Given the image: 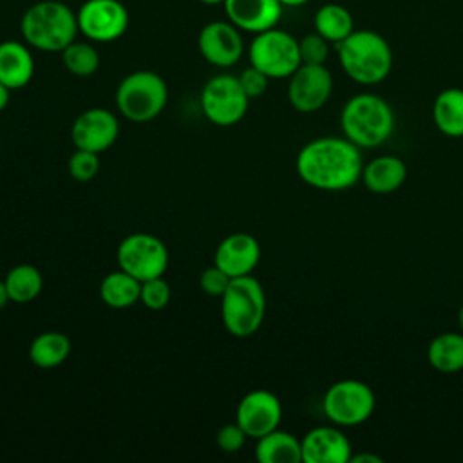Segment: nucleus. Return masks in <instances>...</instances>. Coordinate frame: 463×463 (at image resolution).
<instances>
[{"instance_id": "f257e3e1", "label": "nucleus", "mask_w": 463, "mask_h": 463, "mask_svg": "<svg viewBox=\"0 0 463 463\" xmlns=\"http://www.w3.org/2000/svg\"><path fill=\"white\" fill-rule=\"evenodd\" d=\"M298 177L324 192H342L351 188L364 170L362 152L347 137H317L306 143L295 161Z\"/></svg>"}, {"instance_id": "f03ea898", "label": "nucleus", "mask_w": 463, "mask_h": 463, "mask_svg": "<svg viewBox=\"0 0 463 463\" xmlns=\"http://www.w3.org/2000/svg\"><path fill=\"white\" fill-rule=\"evenodd\" d=\"M24 42L42 52H61L80 34L76 11L60 0L31 4L20 18Z\"/></svg>"}, {"instance_id": "7ed1b4c3", "label": "nucleus", "mask_w": 463, "mask_h": 463, "mask_svg": "<svg viewBox=\"0 0 463 463\" xmlns=\"http://www.w3.org/2000/svg\"><path fill=\"white\" fill-rule=\"evenodd\" d=\"M342 71L360 85H376L392 71V49L376 31L354 29L336 43Z\"/></svg>"}, {"instance_id": "20e7f679", "label": "nucleus", "mask_w": 463, "mask_h": 463, "mask_svg": "<svg viewBox=\"0 0 463 463\" xmlns=\"http://www.w3.org/2000/svg\"><path fill=\"white\" fill-rule=\"evenodd\" d=\"M344 137L362 148H376L394 130V112L378 94L362 92L345 101L340 112Z\"/></svg>"}, {"instance_id": "39448f33", "label": "nucleus", "mask_w": 463, "mask_h": 463, "mask_svg": "<svg viewBox=\"0 0 463 463\" xmlns=\"http://www.w3.org/2000/svg\"><path fill=\"white\" fill-rule=\"evenodd\" d=\"M266 317V293L253 275L230 280L221 297V318L226 331L237 338H248L259 331Z\"/></svg>"}, {"instance_id": "423d86ee", "label": "nucleus", "mask_w": 463, "mask_h": 463, "mask_svg": "<svg viewBox=\"0 0 463 463\" xmlns=\"http://www.w3.org/2000/svg\"><path fill=\"white\" fill-rule=\"evenodd\" d=\"M119 114L132 123H148L166 107V81L154 71H134L127 74L114 96Z\"/></svg>"}, {"instance_id": "0eeeda50", "label": "nucleus", "mask_w": 463, "mask_h": 463, "mask_svg": "<svg viewBox=\"0 0 463 463\" xmlns=\"http://www.w3.org/2000/svg\"><path fill=\"white\" fill-rule=\"evenodd\" d=\"M248 58L250 65L262 71L269 80L289 78L302 63L298 40L279 27L253 34L248 45Z\"/></svg>"}, {"instance_id": "6e6552de", "label": "nucleus", "mask_w": 463, "mask_h": 463, "mask_svg": "<svg viewBox=\"0 0 463 463\" xmlns=\"http://www.w3.org/2000/svg\"><path fill=\"white\" fill-rule=\"evenodd\" d=\"M376 407L373 389L360 380H338L322 398L326 418L338 427H356L369 420Z\"/></svg>"}, {"instance_id": "1a4fd4ad", "label": "nucleus", "mask_w": 463, "mask_h": 463, "mask_svg": "<svg viewBox=\"0 0 463 463\" xmlns=\"http://www.w3.org/2000/svg\"><path fill=\"white\" fill-rule=\"evenodd\" d=\"M250 98L233 74L212 76L201 90V110L217 127H232L248 112Z\"/></svg>"}, {"instance_id": "9d476101", "label": "nucleus", "mask_w": 463, "mask_h": 463, "mask_svg": "<svg viewBox=\"0 0 463 463\" xmlns=\"http://www.w3.org/2000/svg\"><path fill=\"white\" fill-rule=\"evenodd\" d=\"M116 260L119 269L145 282L165 275L168 268V250L156 235L136 232L119 242Z\"/></svg>"}, {"instance_id": "9b49d317", "label": "nucleus", "mask_w": 463, "mask_h": 463, "mask_svg": "<svg viewBox=\"0 0 463 463\" xmlns=\"http://www.w3.org/2000/svg\"><path fill=\"white\" fill-rule=\"evenodd\" d=\"M76 18L80 34L94 43L119 40L130 24L128 11L119 0H85L76 11Z\"/></svg>"}, {"instance_id": "f8f14e48", "label": "nucleus", "mask_w": 463, "mask_h": 463, "mask_svg": "<svg viewBox=\"0 0 463 463\" xmlns=\"http://www.w3.org/2000/svg\"><path fill=\"white\" fill-rule=\"evenodd\" d=\"M288 80V101L298 112H317L331 98L333 76L326 65L300 63Z\"/></svg>"}, {"instance_id": "ddd939ff", "label": "nucleus", "mask_w": 463, "mask_h": 463, "mask_svg": "<svg viewBox=\"0 0 463 463\" xmlns=\"http://www.w3.org/2000/svg\"><path fill=\"white\" fill-rule=\"evenodd\" d=\"M201 56L213 67H233L244 54L242 31L230 20H213L201 27L197 36Z\"/></svg>"}, {"instance_id": "4468645a", "label": "nucleus", "mask_w": 463, "mask_h": 463, "mask_svg": "<svg viewBox=\"0 0 463 463\" xmlns=\"http://www.w3.org/2000/svg\"><path fill=\"white\" fill-rule=\"evenodd\" d=\"M282 420L280 400L266 389H253L246 392L235 411V421L248 438L259 439L264 434L279 429Z\"/></svg>"}, {"instance_id": "2eb2a0df", "label": "nucleus", "mask_w": 463, "mask_h": 463, "mask_svg": "<svg viewBox=\"0 0 463 463\" xmlns=\"http://www.w3.org/2000/svg\"><path fill=\"white\" fill-rule=\"evenodd\" d=\"M119 136V121L114 112L94 107L76 116L71 127V139L76 148L96 154L110 148Z\"/></svg>"}, {"instance_id": "dca6fc26", "label": "nucleus", "mask_w": 463, "mask_h": 463, "mask_svg": "<svg viewBox=\"0 0 463 463\" xmlns=\"http://www.w3.org/2000/svg\"><path fill=\"white\" fill-rule=\"evenodd\" d=\"M213 260L232 279L251 275L260 260V244L251 233H230L219 242Z\"/></svg>"}, {"instance_id": "f3484780", "label": "nucleus", "mask_w": 463, "mask_h": 463, "mask_svg": "<svg viewBox=\"0 0 463 463\" xmlns=\"http://www.w3.org/2000/svg\"><path fill=\"white\" fill-rule=\"evenodd\" d=\"M304 463H347L353 456L349 438L335 425L311 429L300 439Z\"/></svg>"}, {"instance_id": "a211bd4d", "label": "nucleus", "mask_w": 463, "mask_h": 463, "mask_svg": "<svg viewBox=\"0 0 463 463\" xmlns=\"http://www.w3.org/2000/svg\"><path fill=\"white\" fill-rule=\"evenodd\" d=\"M226 20L242 33H262L277 27L284 5L279 0H224Z\"/></svg>"}, {"instance_id": "6ab92c4d", "label": "nucleus", "mask_w": 463, "mask_h": 463, "mask_svg": "<svg viewBox=\"0 0 463 463\" xmlns=\"http://www.w3.org/2000/svg\"><path fill=\"white\" fill-rule=\"evenodd\" d=\"M34 76V58L25 42L5 40L0 42V81L18 90L31 83Z\"/></svg>"}, {"instance_id": "aec40b11", "label": "nucleus", "mask_w": 463, "mask_h": 463, "mask_svg": "<svg viewBox=\"0 0 463 463\" xmlns=\"http://www.w3.org/2000/svg\"><path fill=\"white\" fill-rule=\"evenodd\" d=\"M365 188L373 194L387 195L396 192L407 179V165L398 156H378L364 165L362 177Z\"/></svg>"}, {"instance_id": "412c9836", "label": "nucleus", "mask_w": 463, "mask_h": 463, "mask_svg": "<svg viewBox=\"0 0 463 463\" xmlns=\"http://www.w3.org/2000/svg\"><path fill=\"white\" fill-rule=\"evenodd\" d=\"M255 458L260 463H300L302 445L291 432L275 429L257 439Z\"/></svg>"}, {"instance_id": "4be33fe9", "label": "nucleus", "mask_w": 463, "mask_h": 463, "mask_svg": "<svg viewBox=\"0 0 463 463\" xmlns=\"http://www.w3.org/2000/svg\"><path fill=\"white\" fill-rule=\"evenodd\" d=\"M432 119L443 136L463 137V89L441 90L432 105Z\"/></svg>"}, {"instance_id": "5701e85b", "label": "nucleus", "mask_w": 463, "mask_h": 463, "mask_svg": "<svg viewBox=\"0 0 463 463\" xmlns=\"http://www.w3.org/2000/svg\"><path fill=\"white\" fill-rule=\"evenodd\" d=\"M71 354V340L60 331H43L29 345V360L40 369H54Z\"/></svg>"}, {"instance_id": "b1692460", "label": "nucleus", "mask_w": 463, "mask_h": 463, "mask_svg": "<svg viewBox=\"0 0 463 463\" xmlns=\"http://www.w3.org/2000/svg\"><path fill=\"white\" fill-rule=\"evenodd\" d=\"M430 367L439 373H458L463 369V333L445 331L434 336L427 347Z\"/></svg>"}, {"instance_id": "393cba45", "label": "nucleus", "mask_w": 463, "mask_h": 463, "mask_svg": "<svg viewBox=\"0 0 463 463\" xmlns=\"http://www.w3.org/2000/svg\"><path fill=\"white\" fill-rule=\"evenodd\" d=\"M141 282L123 269L110 271L99 284V297L103 304L114 309H127L139 300Z\"/></svg>"}, {"instance_id": "a878e982", "label": "nucleus", "mask_w": 463, "mask_h": 463, "mask_svg": "<svg viewBox=\"0 0 463 463\" xmlns=\"http://www.w3.org/2000/svg\"><path fill=\"white\" fill-rule=\"evenodd\" d=\"M313 27L329 43L336 45L354 31V22L347 7H344L342 4L329 2L317 9L313 16Z\"/></svg>"}, {"instance_id": "bb28decb", "label": "nucleus", "mask_w": 463, "mask_h": 463, "mask_svg": "<svg viewBox=\"0 0 463 463\" xmlns=\"http://www.w3.org/2000/svg\"><path fill=\"white\" fill-rule=\"evenodd\" d=\"M11 302L27 304L43 289V277L33 264H18L11 268L4 279Z\"/></svg>"}, {"instance_id": "cd10ccee", "label": "nucleus", "mask_w": 463, "mask_h": 463, "mask_svg": "<svg viewBox=\"0 0 463 463\" xmlns=\"http://www.w3.org/2000/svg\"><path fill=\"white\" fill-rule=\"evenodd\" d=\"M60 54L63 67L72 76L87 78L99 69V52L90 40H74Z\"/></svg>"}, {"instance_id": "c85d7f7f", "label": "nucleus", "mask_w": 463, "mask_h": 463, "mask_svg": "<svg viewBox=\"0 0 463 463\" xmlns=\"http://www.w3.org/2000/svg\"><path fill=\"white\" fill-rule=\"evenodd\" d=\"M67 168H69V174L72 179H76L80 183H87L98 175L99 157L96 152L76 148L74 154L69 157Z\"/></svg>"}, {"instance_id": "c756f323", "label": "nucleus", "mask_w": 463, "mask_h": 463, "mask_svg": "<svg viewBox=\"0 0 463 463\" xmlns=\"http://www.w3.org/2000/svg\"><path fill=\"white\" fill-rule=\"evenodd\" d=\"M329 42L320 36L317 31L304 34L298 40V52L300 61L309 65H326V60L329 56Z\"/></svg>"}, {"instance_id": "7c9ffc66", "label": "nucleus", "mask_w": 463, "mask_h": 463, "mask_svg": "<svg viewBox=\"0 0 463 463\" xmlns=\"http://www.w3.org/2000/svg\"><path fill=\"white\" fill-rule=\"evenodd\" d=\"M139 302L152 311L165 309L170 302V286L163 277H156L141 282Z\"/></svg>"}, {"instance_id": "2f4dec72", "label": "nucleus", "mask_w": 463, "mask_h": 463, "mask_svg": "<svg viewBox=\"0 0 463 463\" xmlns=\"http://www.w3.org/2000/svg\"><path fill=\"white\" fill-rule=\"evenodd\" d=\"M230 280H232V277H228L219 266H210V268H206L203 273H201V277H199V286H201V289L206 293V295H210V297H222V293L226 291V288H228V284H230Z\"/></svg>"}, {"instance_id": "473e14b6", "label": "nucleus", "mask_w": 463, "mask_h": 463, "mask_svg": "<svg viewBox=\"0 0 463 463\" xmlns=\"http://www.w3.org/2000/svg\"><path fill=\"white\" fill-rule=\"evenodd\" d=\"M237 78H239V83H241L242 90L246 92V96L250 99L262 96L268 89V83H269V78L253 65L246 67Z\"/></svg>"}, {"instance_id": "72a5a7b5", "label": "nucleus", "mask_w": 463, "mask_h": 463, "mask_svg": "<svg viewBox=\"0 0 463 463\" xmlns=\"http://www.w3.org/2000/svg\"><path fill=\"white\" fill-rule=\"evenodd\" d=\"M246 432L239 427V423H228L224 427L219 429L217 432V447L222 450V452H228V454H233V452H239L244 443H246Z\"/></svg>"}, {"instance_id": "f704fd0d", "label": "nucleus", "mask_w": 463, "mask_h": 463, "mask_svg": "<svg viewBox=\"0 0 463 463\" xmlns=\"http://www.w3.org/2000/svg\"><path fill=\"white\" fill-rule=\"evenodd\" d=\"M382 458H378L376 454H358V456H351V463H380Z\"/></svg>"}, {"instance_id": "c9c22d12", "label": "nucleus", "mask_w": 463, "mask_h": 463, "mask_svg": "<svg viewBox=\"0 0 463 463\" xmlns=\"http://www.w3.org/2000/svg\"><path fill=\"white\" fill-rule=\"evenodd\" d=\"M9 98H11V89H7V87L0 81V112L7 107Z\"/></svg>"}, {"instance_id": "e433bc0d", "label": "nucleus", "mask_w": 463, "mask_h": 463, "mask_svg": "<svg viewBox=\"0 0 463 463\" xmlns=\"http://www.w3.org/2000/svg\"><path fill=\"white\" fill-rule=\"evenodd\" d=\"M7 302H11L9 298V293H7V288H5V282L0 280V309H4L7 306Z\"/></svg>"}, {"instance_id": "4c0bfd02", "label": "nucleus", "mask_w": 463, "mask_h": 463, "mask_svg": "<svg viewBox=\"0 0 463 463\" xmlns=\"http://www.w3.org/2000/svg\"><path fill=\"white\" fill-rule=\"evenodd\" d=\"M284 7H298V5H304V4H307V2H311V0H279Z\"/></svg>"}, {"instance_id": "58836bf2", "label": "nucleus", "mask_w": 463, "mask_h": 463, "mask_svg": "<svg viewBox=\"0 0 463 463\" xmlns=\"http://www.w3.org/2000/svg\"><path fill=\"white\" fill-rule=\"evenodd\" d=\"M458 324H459V327H461V331H463V304H461V307H459V311H458Z\"/></svg>"}, {"instance_id": "ea45409f", "label": "nucleus", "mask_w": 463, "mask_h": 463, "mask_svg": "<svg viewBox=\"0 0 463 463\" xmlns=\"http://www.w3.org/2000/svg\"><path fill=\"white\" fill-rule=\"evenodd\" d=\"M199 2L204 5H217V4H222L224 0H199Z\"/></svg>"}]
</instances>
